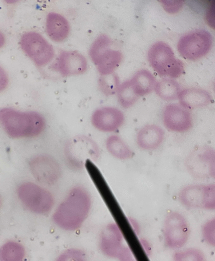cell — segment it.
Instances as JSON below:
<instances>
[{"label":"cell","mask_w":215,"mask_h":261,"mask_svg":"<svg viewBox=\"0 0 215 261\" xmlns=\"http://www.w3.org/2000/svg\"><path fill=\"white\" fill-rule=\"evenodd\" d=\"M154 89L160 97L167 101L178 99L182 90L178 82L172 79L167 78H162L156 82Z\"/></svg>","instance_id":"cell-20"},{"label":"cell","mask_w":215,"mask_h":261,"mask_svg":"<svg viewBox=\"0 0 215 261\" xmlns=\"http://www.w3.org/2000/svg\"><path fill=\"white\" fill-rule=\"evenodd\" d=\"M30 166L34 176L42 182L53 183L59 176L58 164L48 156H41L34 158L31 161Z\"/></svg>","instance_id":"cell-15"},{"label":"cell","mask_w":215,"mask_h":261,"mask_svg":"<svg viewBox=\"0 0 215 261\" xmlns=\"http://www.w3.org/2000/svg\"><path fill=\"white\" fill-rule=\"evenodd\" d=\"M147 56L151 66L161 77L176 78L184 73L183 63L176 58L171 47L163 42L154 43L149 48Z\"/></svg>","instance_id":"cell-4"},{"label":"cell","mask_w":215,"mask_h":261,"mask_svg":"<svg viewBox=\"0 0 215 261\" xmlns=\"http://www.w3.org/2000/svg\"><path fill=\"white\" fill-rule=\"evenodd\" d=\"M20 44L24 52L38 66L46 65L54 57L52 46L37 33H25L21 38Z\"/></svg>","instance_id":"cell-8"},{"label":"cell","mask_w":215,"mask_h":261,"mask_svg":"<svg viewBox=\"0 0 215 261\" xmlns=\"http://www.w3.org/2000/svg\"><path fill=\"white\" fill-rule=\"evenodd\" d=\"M163 118L165 127L172 131L186 132L193 125L192 118L189 109L177 103L170 104L165 107Z\"/></svg>","instance_id":"cell-12"},{"label":"cell","mask_w":215,"mask_h":261,"mask_svg":"<svg viewBox=\"0 0 215 261\" xmlns=\"http://www.w3.org/2000/svg\"><path fill=\"white\" fill-rule=\"evenodd\" d=\"M204 256L199 250L190 248L175 253L174 259L177 261H202L204 260Z\"/></svg>","instance_id":"cell-24"},{"label":"cell","mask_w":215,"mask_h":261,"mask_svg":"<svg viewBox=\"0 0 215 261\" xmlns=\"http://www.w3.org/2000/svg\"><path fill=\"white\" fill-rule=\"evenodd\" d=\"M46 30L51 39L60 42L68 37L70 27L68 22L64 17L58 13L51 12L47 17Z\"/></svg>","instance_id":"cell-18"},{"label":"cell","mask_w":215,"mask_h":261,"mask_svg":"<svg viewBox=\"0 0 215 261\" xmlns=\"http://www.w3.org/2000/svg\"><path fill=\"white\" fill-rule=\"evenodd\" d=\"M164 132L160 127L154 125H146L138 132L137 142L141 149L153 150L159 147L162 144Z\"/></svg>","instance_id":"cell-17"},{"label":"cell","mask_w":215,"mask_h":261,"mask_svg":"<svg viewBox=\"0 0 215 261\" xmlns=\"http://www.w3.org/2000/svg\"><path fill=\"white\" fill-rule=\"evenodd\" d=\"M124 114L120 110L112 107H103L96 110L91 118L93 125L100 131L110 132L116 130L123 124Z\"/></svg>","instance_id":"cell-14"},{"label":"cell","mask_w":215,"mask_h":261,"mask_svg":"<svg viewBox=\"0 0 215 261\" xmlns=\"http://www.w3.org/2000/svg\"><path fill=\"white\" fill-rule=\"evenodd\" d=\"M212 45L210 34L203 30L189 32L179 40L177 49L184 58L192 61L198 60L206 55Z\"/></svg>","instance_id":"cell-6"},{"label":"cell","mask_w":215,"mask_h":261,"mask_svg":"<svg viewBox=\"0 0 215 261\" xmlns=\"http://www.w3.org/2000/svg\"><path fill=\"white\" fill-rule=\"evenodd\" d=\"M89 55L101 75L113 73L123 57L121 52L116 48L112 40L104 34L99 36L93 42Z\"/></svg>","instance_id":"cell-3"},{"label":"cell","mask_w":215,"mask_h":261,"mask_svg":"<svg viewBox=\"0 0 215 261\" xmlns=\"http://www.w3.org/2000/svg\"><path fill=\"white\" fill-rule=\"evenodd\" d=\"M54 69L64 77L78 75L85 73L87 68L85 57L76 51H62L59 54Z\"/></svg>","instance_id":"cell-13"},{"label":"cell","mask_w":215,"mask_h":261,"mask_svg":"<svg viewBox=\"0 0 215 261\" xmlns=\"http://www.w3.org/2000/svg\"><path fill=\"white\" fill-rule=\"evenodd\" d=\"M0 118L5 130L13 138L36 136L45 126L43 117L34 112H20L5 108L1 110Z\"/></svg>","instance_id":"cell-1"},{"label":"cell","mask_w":215,"mask_h":261,"mask_svg":"<svg viewBox=\"0 0 215 261\" xmlns=\"http://www.w3.org/2000/svg\"><path fill=\"white\" fill-rule=\"evenodd\" d=\"M89 202V198L84 189L79 187L73 188L56 210L54 216V221L64 228H74L76 217H83L86 214Z\"/></svg>","instance_id":"cell-2"},{"label":"cell","mask_w":215,"mask_h":261,"mask_svg":"<svg viewBox=\"0 0 215 261\" xmlns=\"http://www.w3.org/2000/svg\"><path fill=\"white\" fill-rule=\"evenodd\" d=\"M211 221L208 222L205 225L203 229V236L205 239L210 244H214V224L211 227ZM214 222V221L212 223Z\"/></svg>","instance_id":"cell-25"},{"label":"cell","mask_w":215,"mask_h":261,"mask_svg":"<svg viewBox=\"0 0 215 261\" xmlns=\"http://www.w3.org/2000/svg\"><path fill=\"white\" fill-rule=\"evenodd\" d=\"M165 240L169 248L177 249L183 247L189 237L190 229L186 219L181 214L171 212L166 216L164 228Z\"/></svg>","instance_id":"cell-9"},{"label":"cell","mask_w":215,"mask_h":261,"mask_svg":"<svg viewBox=\"0 0 215 261\" xmlns=\"http://www.w3.org/2000/svg\"><path fill=\"white\" fill-rule=\"evenodd\" d=\"M130 80L135 93L139 97L151 93L156 83L153 74L146 69L137 71Z\"/></svg>","instance_id":"cell-19"},{"label":"cell","mask_w":215,"mask_h":261,"mask_svg":"<svg viewBox=\"0 0 215 261\" xmlns=\"http://www.w3.org/2000/svg\"><path fill=\"white\" fill-rule=\"evenodd\" d=\"M66 152L70 165L76 169H81L85 166L87 159L96 160L99 155L96 144L84 136L77 137L70 141L66 146Z\"/></svg>","instance_id":"cell-10"},{"label":"cell","mask_w":215,"mask_h":261,"mask_svg":"<svg viewBox=\"0 0 215 261\" xmlns=\"http://www.w3.org/2000/svg\"><path fill=\"white\" fill-rule=\"evenodd\" d=\"M117 92L118 102L125 108L132 106L139 97L135 93L130 80L125 81L119 85Z\"/></svg>","instance_id":"cell-22"},{"label":"cell","mask_w":215,"mask_h":261,"mask_svg":"<svg viewBox=\"0 0 215 261\" xmlns=\"http://www.w3.org/2000/svg\"><path fill=\"white\" fill-rule=\"evenodd\" d=\"M107 149L115 157L121 160L130 159L133 153L128 145L119 136L113 135L109 136L106 142Z\"/></svg>","instance_id":"cell-21"},{"label":"cell","mask_w":215,"mask_h":261,"mask_svg":"<svg viewBox=\"0 0 215 261\" xmlns=\"http://www.w3.org/2000/svg\"><path fill=\"white\" fill-rule=\"evenodd\" d=\"M178 99L180 104L188 109L206 106L213 100L212 97L208 91L195 87L182 89Z\"/></svg>","instance_id":"cell-16"},{"label":"cell","mask_w":215,"mask_h":261,"mask_svg":"<svg viewBox=\"0 0 215 261\" xmlns=\"http://www.w3.org/2000/svg\"><path fill=\"white\" fill-rule=\"evenodd\" d=\"M18 193L24 204L35 212L46 213L52 206L53 199L50 194L33 184L27 183L22 185L18 189Z\"/></svg>","instance_id":"cell-11"},{"label":"cell","mask_w":215,"mask_h":261,"mask_svg":"<svg viewBox=\"0 0 215 261\" xmlns=\"http://www.w3.org/2000/svg\"><path fill=\"white\" fill-rule=\"evenodd\" d=\"M101 76L99 78L98 84L102 92L107 96L114 94L119 86L118 77L113 73Z\"/></svg>","instance_id":"cell-23"},{"label":"cell","mask_w":215,"mask_h":261,"mask_svg":"<svg viewBox=\"0 0 215 261\" xmlns=\"http://www.w3.org/2000/svg\"><path fill=\"white\" fill-rule=\"evenodd\" d=\"M215 184H190L180 191L178 199L181 204L190 208H215Z\"/></svg>","instance_id":"cell-7"},{"label":"cell","mask_w":215,"mask_h":261,"mask_svg":"<svg viewBox=\"0 0 215 261\" xmlns=\"http://www.w3.org/2000/svg\"><path fill=\"white\" fill-rule=\"evenodd\" d=\"M215 154L214 149L209 145L196 147L185 160V164L187 171L197 179L214 178Z\"/></svg>","instance_id":"cell-5"}]
</instances>
